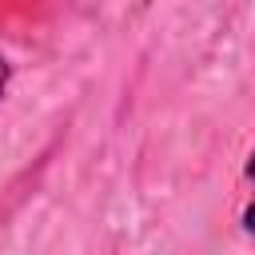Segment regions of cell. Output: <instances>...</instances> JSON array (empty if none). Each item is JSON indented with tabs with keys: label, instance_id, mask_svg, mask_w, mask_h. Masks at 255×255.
Returning a JSON list of instances; mask_svg holds the SVG:
<instances>
[{
	"label": "cell",
	"instance_id": "6da1fadb",
	"mask_svg": "<svg viewBox=\"0 0 255 255\" xmlns=\"http://www.w3.org/2000/svg\"><path fill=\"white\" fill-rule=\"evenodd\" d=\"M247 183H251V199H247V207H243V227L255 235V151L247 155Z\"/></svg>",
	"mask_w": 255,
	"mask_h": 255
},
{
	"label": "cell",
	"instance_id": "7a4b0ae2",
	"mask_svg": "<svg viewBox=\"0 0 255 255\" xmlns=\"http://www.w3.org/2000/svg\"><path fill=\"white\" fill-rule=\"evenodd\" d=\"M8 84H12V64L0 56V104H4V96H8Z\"/></svg>",
	"mask_w": 255,
	"mask_h": 255
}]
</instances>
